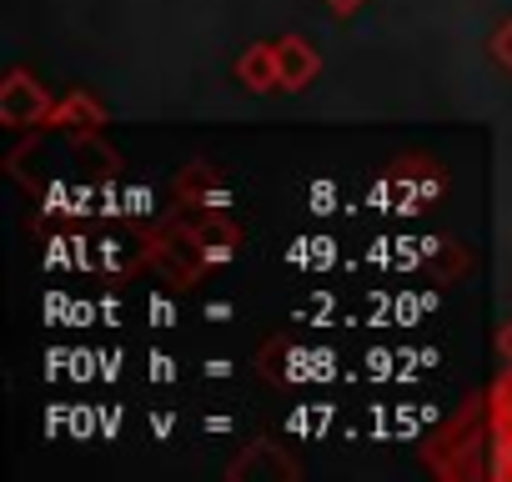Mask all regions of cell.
<instances>
[{
	"label": "cell",
	"instance_id": "cell-2",
	"mask_svg": "<svg viewBox=\"0 0 512 482\" xmlns=\"http://www.w3.org/2000/svg\"><path fill=\"white\" fill-rule=\"evenodd\" d=\"M56 116V96L31 76V71H6V81H0V126L11 131H36V126H51Z\"/></svg>",
	"mask_w": 512,
	"mask_h": 482
},
{
	"label": "cell",
	"instance_id": "cell-5",
	"mask_svg": "<svg viewBox=\"0 0 512 482\" xmlns=\"http://www.w3.org/2000/svg\"><path fill=\"white\" fill-rule=\"evenodd\" d=\"M231 76H236V81H241L251 96H267V91H277V86H282V71H277V46H272V41H256V46H246V51L236 56Z\"/></svg>",
	"mask_w": 512,
	"mask_h": 482
},
{
	"label": "cell",
	"instance_id": "cell-7",
	"mask_svg": "<svg viewBox=\"0 0 512 482\" xmlns=\"http://www.w3.org/2000/svg\"><path fill=\"white\" fill-rule=\"evenodd\" d=\"M487 51H492V61L502 66V71H512V16L492 31V41H487Z\"/></svg>",
	"mask_w": 512,
	"mask_h": 482
},
{
	"label": "cell",
	"instance_id": "cell-9",
	"mask_svg": "<svg viewBox=\"0 0 512 482\" xmlns=\"http://www.w3.org/2000/svg\"><path fill=\"white\" fill-rule=\"evenodd\" d=\"M322 6H327L332 16H357V11L367 6V0H322Z\"/></svg>",
	"mask_w": 512,
	"mask_h": 482
},
{
	"label": "cell",
	"instance_id": "cell-6",
	"mask_svg": "<svg viewBox=\"0 0 512 482\" xmlns=\"http://www.w3.org/2000/svg\"><path fill=\"white\" fill-rule=\"evenodd\" d=\"M51 126H56V131H66V136H96V131L106 126V106H101L91 91H71V96H61V101H56Z\"/></svg>",
	"mask_w": 512,
	"mask_h": 482
},
{
	"label": "cell",
	"instance_id": "cell-3",
	"mask_svg": "<svg viewBox=\"0 0 512 482\" xmlns=\"http://www.w3.org/2000/svg\"><path fill=\"white\" fill-rule=\"evenodd\" d=\"M277 46V71H282V91H307L322 71V56L307 36H282L272 41Z\"/></svg>",
	"mask_w": 512,
	"mask_h": 482
},
{
	"label": "cell",
	"instance_id": "cell-8",
	"mask_svg": "<svg viewBox=\"0 0 512 482\" xmlns=\"http://www.w3.org/2000/svg\"><path fill=\"white\" fill-rule=\"evenodd\" d=\"M497 357H502V362L512 367V317H507V322L497 327Z\"/></svg>",
	"mask_w": 512,
	"mask_h": 482
},
{
	"label": "cell",
	"instance_id": "cell-4",
	"mask_svg": "<svg viewBox=\"0 0 512 482\" xmlns=\"http://www.w3.org/2000/svg\"><path fill=\"white\" fill-rule=\"evenodd\" d=\"M487 417H492V452H497L492 477H512V367H507V377L492 387Z\"/></svg>",
	"mask_w": 512,
	"mask_h": 482
},
{
	"label": "cell",
	"instance_id": "cell-1",
	"mask_svg": "<svg viewBox=\"0 0 512 482\" xmlns=\"http://www.w3.org/2000/svg\"><path fill=\"white\" fill-rule=\"evenodd\" d=\"M176 231L186 236V247L201 262H231L241 252V226L221 211V206H201V201H181Z\"/></svg>",
	"mask_w": 512,
	"mask_h": 482
}]
</instances>
